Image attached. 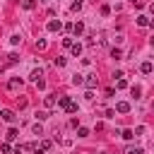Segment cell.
Returning <instances> with one entry per match:
<instances>
[{"label": "cell", "instance_id": "obj_6", "mask_svg": "<svg viewBox=\"0 0 154 154\" xmlns=\"http://www.w3.org/2000/svg\"><path fill=\"white\" fill-rule=\"evenodd\" d=\"M60 26H63V24H60L58 19H51V22H48V31H58Z\"/></svg>", "mask_w": 154, "mask_h": 154}, {"label": "cell", "instance_id": "obj_18", "mask_svg": "<svg viewBox=\"0 0 154 154\" xmlns=\"http://www.w3.org/2000/svg\"><path fill=\"white\" fill-rule=\"evenodd\" d=\"M130 94H132L135 99H140V94H142V91H140V87H132V89H130Z\"/></svg>", "mask_w": 154, "mask_h": 154}, {"label": "cell", "instance_id": "obj_16", "mask_svg": "<svg viewBox=\"0 0 154 154\" xmlns=\"http://www.w3.org/2000/svg\"><path fill=\"white\" fill-rule=\"evenodd\" d=\"M36 7V0H24V10H34Z\"/></svg>", "mask_w": 154, "mask_h": 154}, {"label": "cell", "instance_id": "obj_23", "mask_svg": "<svg viewBox=\"0 0 154 154\" xmlns=\"http://www.w3.org/2000/svg\"><path fill=\"white\" fill-rule=\"evenodd\" d=\"M19 41H22V38H19V36H17V34H14V36H12V38H10V43H12V46H17V43H19Z\"/></svg>", "mask_w": 154, "mask_h": 154}, {"label": "cell", "instance_id": "obj_13", "mask_svg": "<svg viewBox=\"0 0 154 154\" xmlns=\"http://www.w3.org/2000/svg\"><path fill=\"white\" fill-rule=\"evenodd\" d=\"M70 51H72V55H79V53H82V46H79V43H72Z\"/></svg>", "mask_w": 154, "mask_h": 154}, {"label": "cell", "instance_id": "obj_15", "mask_svg": "<svg viewBox=\"0 0 154 154\" xmlns=\"http://www.w3.org/2000/svg\"><path fill=\"white\" fill-rule=\"evenodd\" d=\"M135 137V130H123V140H132Z\"/></svg>", "mask_w": 154, "mask_h": 154}, {"label": "cell", "instance_id": "obj_27", "mask_svg": "<svg viewBox=\"0 0 154 154\" xmlns=\"http://www.w3.org/2000/svg\"><path fill=\"white\" fill-rule=\"evenodd\" d=\"M65 65V58H55V67H63Z\"/></svg>", "mask_w": 154, "mask_h": 154}, {"label": "cell", "instance_id": "obj_9", "mask_svg": "<svg viewBox=\"0 0 154 154\" xmlns=\"http://www.w3.org/2000/svg\"><path fill=\"white\" fill-rule=\"evenodd\" d=\"M17 135H19V132H17V130H14V128H10V130H7V135H5V137H7V140H10V142H12V140H17Z\"/></svg>", "mask_w": 154, "mask_h": 154}, {"label": "cell", "instance_id": "obj_20", "mask_svg": "<svg viewBox=\"0 0 154 154\" xmlns=\"http://www.w3.org/2000/svg\"><path fill=\"white\" fill-rule=\"evenodd\" d=\"M128 154H144V152H142L140 147H130V149H128Z\"/></svg>", "mask_w": 154, "mask_h": 154}, {"label": "cell", "instance_id": "obj_32", "mask_svg": "<svg viewBox=\"0 0 154 154\" xmlns=\"http://www.w3.org/2000/svg\"><path fill=\"white\" fill-rule=\"evenodd\" d=\"M152 12H154V2H152Z\"/></svg>", "mask_w": 154, "mask_h": 154}, {"label": "cell", "instance_id": "obj_19", "mask_svg": "<svg viewBox=\"0 0 154 154\" xmlns=\"http://www.w3.org/2000/svg\"><path fill=\"white\" fill-rule=\"evenodd\" d=\"M87 135H89L87 128H79V130H77V137H87Z\"/></svg>", "mask_w": 154, "mask_h": 154}, {"label": "cell", "instance_id": "obj_14", "mask_svg": "<svg viewBox=\"0 0 154 154\" xmlns=\"http://www.w3.org/2000/svg\"><path fill=\"white\" fill-rule=\"evenodd\" d=\"M41 77H43V72H41V70H34V72H31V79H34V82H38Z\"/></svg>", "mask_w": 154, "mask_h": 154}, {"label": "cell", "instance_id": "obj_10", "mask_svg": "<svg viewBox=\"0 0 154 154\" xmlns=\"http://www.w3.org/2000/svg\"><path fill=\"white\" fill-rule=\"evenodd\" d=\"M70 10H72V12H79V10H82V0H75V2L70 5Z\"/></svg>", "mask_w": 154, "mask_h": 154}, {"label": "cell", "instance_id": "obj_24", "mask_svg": "<svg viewBox=\"0 0 154 154\" xmlns=\"http://www.w3.org/2000/svg\"><path fill=\"white\" fill-rule=\"evenodd\" d=\"M63 46L65 48H72V38H63Z\"/></svg>", "mask_w": 154, "mask_h": 154}, {"label": "cell", "instance_id": "obj_7", "mask_svg": "<svg viewBox=\"0 0 154 154\" xmlns=\"http://www.w3.org/2000/svg\"><path fill=\"white\" fill-rule=\"evenodd\" d=\"M19 84H22V79H19V77H12V79L7 82V89H17Z\"/></svg>", "mask_w": 154, "mask_h": 154}, {"label": "cell", "instance_id": "obj_21", "mask_svg": "<svg viewBox=\"0 0 154 154\" xmlns=\"http://www.w3.org/2000/svg\"><path fill=\"white\" fill-rule=\"evenodd\" d=\"M116 87H118V89H125V87H128V82H125V79H118V82H116Z\"/></svg>", "mask_w": 154, "mask_h": 154}, {"label": "cell", "instance_id": "obj_17", "mask_svg": "<svg viewBox=\"0 0 154 154\" xmlns=\"http://www.w3.org/2000/svg\"><path fill=\"white\" fill-rule=\"evenodd\" d=\"M72 84H84V79H82V75H72Z\"/></svg>", "mask_w": 154, "mask_h": 154}, {"label": "cell", "instance_id": "obj_28", "mask_svg": "<svg viewBox=\"0 0 154 154\" xmlns=\"http://www.w3.org/2000/svg\"><path fill=\"white\" fill-rule=\"evenodd\" d=\"M41 149H43V152H46V149H51V142H48V140H43V142H41Z\"/></svg>", "mask_w": 154, "mask_h": 154}, {"label": "cell", "instance_id": "obj_30", "mask_svg": "<svg viewBox=\"0 0 154 154\" xmlns=\"http://www.w3.org/2000/svg\"><path fill=\"white\" fill-rule=\"evenodd\" d=\"M34 154H46V152H43V149H36V152H34Z\"/></svg>", "mask_w": 154, "mask_h": 154}, {"label": "cell", "instance_id": "obj_12", "mask_svg": "<svg viewBox=\"0 0 154 154\" xmlns=\"http://www.w3.org/2000/svg\"><path fill=\"white\" fill-rule=\"evenodd\" d=\"M72 31H75V34H77V36H79V34H82V31H84V24H82V22H77V24H75V29H72Z\"/></svg>", "mask_w": 154, "mask_h": 154}, {"label": "cell", "instance_id": "obj_31", "mask_svg": "<svg viewBox=\"0 0 154 154\" xmlns=\"http://www.w3.org/2000/svg\"><path fill=\"white\" fill-rule=\"evenodd\" d=\"M149 26H154V17H152V19H149Z\"/></svg>", "mask_w": 154, "mask_h": 154}, {"label": "cell", "instance_id": "obj_5", "mask_svg": "<svg viewBox=\"0 0 154 154\" xmlns=\"http://www.w3.org/2000/svg\"><path fill=\"white\" fill-rule=\"evenodd\" d=\"M116 111H118V113H128V111H130V103H128V101H120V103L116 106Z\"/></svg>", "mask_w": 154, "mask_h": 154}, {"label": "cell", "instance_id": "obj_22", "mask_svg": "<svg viewBox=\"0 0 154 154\" xmlns=\"http://www.w3.org/2000/svg\"><path fill=\"white\" fill-rule=\"evenodd\" d=\"M36 118H38V120H46V118H48V113H46V111H38V113H36Z\"/></svg>", "mask_w": 154, "mask_h": 154}, {"label": "cell", "instance_id": "obj_8", "mask_svg": "<svg viewBox=\"0 0 154 154\" xmlns=\"http://www.w3.org/2000/svg\"><path fill=\"white\" fill-rule=\"evenodd\" d=\"M140 70H142L144 75H149V72L154 70V65H152V63H142V67H140Z\"/></svg>", "mask_w": 154, "mask_h": 154}, {"label": "cell", "instance_id": "obj_4", "mask_svg": "<svg viewBox=\"0 0 154 154\" xmlns=\"http://www.w3.org/2000/svg\"><path fill=\"white\" fill-rule=\"evenodd\" d=\"M43 103H46V108H53V106H55V94H48V96L43 99Z\"/></svg>", "mask_w": 154, "mask_h": 154}, {"label": "cell", "instance_id": "obj_25", "mask_svg": "<svg viewBox=\"0 0 154 154\" xmlns=\"http://www.w3.org/2000/svg\"><path fill=\"white\" fill-rule=\"evenodd\" d=\"M36 48H38V51H43V48H46V41H43V38H41V41H36Z\"/></svg>", "mask_w": 154, "mask_h": 154}, {"label": "cell", "instance_id": "obj_11", "mask_svg": "<svg viewBox=\"0 0 154 154\" xmlns=\"http://www.w3.org/2000/svg\"><path fill=\"white\" fill-rule=\"evenodd\" d=\"M137 24H140V26H147V24H149V19H147L144 14H140V17H137Z\"/></svg>", "mask_w": 154, "mask_h": 154}, {"label": "cell", "instance_id": "obj_29", "mask_svg": "<svg viewBox=\"0 0 154 154\" xmlns=\"http://www.w3.org/2000/svg\"><path fill=\"white\" fill-rule=\"evenodd\" d=\"M22 152H24V147H22V144H19V147H17V149H14V154H22Z\"/></svg>", "mask_w": 154, "mask_h": 154}, {"label": "cell", "instance_id": "obj_2", "mask_svg": "<svg viewBox=\"0 0 154 154\" xmlns=\"http://www.w3.org/2000/svg\"><path fill=\"white\" fill-rule=\"evenodd\" d=\"M84 84H87V89H94V87L99 84V77H96V75H89V77L84 79Z\"/></svg>", "mask_w": 154, "mask_h": 154}, {"label": "cell", "instance_id": "obj_1", "mask_svg": "<svg viewBox=\"0 0 154 154\" xmlns=\"http://www.w3.org/2000/svg\"><path fill=\"white\" fill-rule=\"evenodd\" d=\"M58 106H60L63 111H70V106H72V101H70V96H60V99H58Z\"/></svg>", "mask_w": 154, "mask_h": 154}, {"label": "cell", "instance_id": "obj_3", "mask_svg": "<svg viewBox=\"0 0 154 154\" xmlns=\"http://www.w3.org/2000/svg\"><path fill=\"white\" fill-rule=\"evenodd\" d=\"M0 116H2V120H7V123H14V113H12L10 108H5V111H0Z\"/></svg>", "mask_w": 154, "mask_h": 154}, {"label": "cell", "instance_id": "obj_33", "mask_svg": "<svg viewBox=\"0 0 154 154\" xmlns=\"http://www.w3.org/2000/svg\"><path fill=\"white\" fill-rule=\"evenodd\" d=\"M0 75H2V67H0Z\"/></svg>", "mask_w": 154, "mask_h": 154}, {"label": "cell", "instance_id": "obj_26", "mask_svg": "<svg viewBox=\"0 0 154 154\" xmlns=\"http://www.w3.org/2000/svg\"><path fill=\"white\" fill-rule=\"evenodd\" d=\"M111 55H113V58H120L123 53H120V48H113V51H111Z\"/></svg>", "mask_w": 154, "mask_h": 154}]
</instances>
